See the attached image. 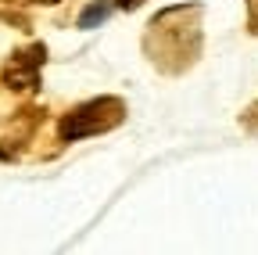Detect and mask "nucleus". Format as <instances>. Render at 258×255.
I'll use <instances>...</instances> for the list:
<instances>
[{
    "instance_id": "nucleus-4",
    "label": "nucleus",
    "mask_w": 258,
    "mask_h": 255,
    "mask_svg": "<svg viewBox=\"0 0 258 255\" xmlns=\"http://www.w3.org/2000/svg\"><path fill=\"white\" fill-rule=\"evenodd\" d=\"M108 15H111V0H97V4H90V8L79 15V29H93V25H101Z\"/></svg>"
},
{
    "instance_id": "nucleus-2",
    "label": "nucleus",
    "mask_w": 258,
    "mask_h": 255,
    "mask_svg": "<svg viewBox=\"0 0 258 255\" xmlns=\"http://www.w3.org/2000/svg\"><path fill=\"white\" fill-rule=\"evenodd\" d=\"M125 119V105L118 97H97L86 101L79 108H72L69 115L61 119V140H83V137H97L108 133Z\"/></svg>"
},
{
    "instance_id": "nucleus-3",
    "label": "nucleus",
    "mask_w": 258,
    "mask_h": 255,
    "mask_svg": "<svg viewBox=\"0 0 258 255\" xmlns=\"http://www.w3.org/2000/svg\"><path fill=\"white\" fill-rule=\"evenodd\" d=\"M43 43H32L29 50H18L15 54V61L8 65V86H15V90H32L36 86V72H40V65H43Z\"/></svg>"
},
{
    "instance_id": "nucleus-5",
    "label": "nucleus",
    "mask_w": 258,
    "mask_h": 255,
    "mask_svg": "<svg viewBox=\"0 0 258 255\" xmlns=\"http://www.w3.org/2000/svg\"><path fill=\"white\" fill-rule=\"evenodd\" d=\"M247 22H251V33H258V0H247Z\"/></svg>"
},
{
    "instance_id": "nucleus-8",
    "label": "nucleus",
    "mask_w": 258,
    "mask_h": 255,
    "mask_svg": "<svg viewBox=\"0 0 258 255\" xmlns=\"http://www.w3.org/2000/svg\"><path fill=\"white\" fill-rule=\"evenodd\" d=\"M36 4H57V0H36Z\"/></svg>"
},
{
    "instance_id": "nucleus-1",
    "label": "nucleus",
    "mask_w": 258,
    "mask_h": 255,
    "mask_svg": "<svg viewBox=\"0 0 258 255\" xmlns=\"http://www.w3.org/2000/svg\"><path fill=\"white\" fill-rule=\"evenodd\" d=\"M201 11H205L201 4H190L186 15H183V25H176V29H172L165 11L147 25L144 47H147L151 61L161 72H183V69L194 65V58H198V50H201V25H198Z\"/></svg>"
},
{
    "instance_id": "nucleus-7",
    "label": "nucleus",
    "mask_w": 258,
    "mask_h": 255,
    "mask_svg": "<svg viewBox=\"0 0 258 255\" xmlns=\"http://www.w3.org/2000/svg\"><path fill=\"white\" fill-rule=\"evenodd\" d=\"M144 0H118V8H125V11H133V8H140Z\"/></svg>"
},
{
    "instance_id": "nucleus-6",
    "label": "nucleus",
    "mask_w": 258,
    "mask_h": 255,
    "mask_svg": "<svg viewBox=\"0 0 258 255\" xmlns=\"http://www.w3.org/2000/svg\"><path fill=\"white\" fill-rule=\"evenodd\" d=\"M244 126H251V130H258V101L244 112Z\"/></svg>"
}]
</instances>
